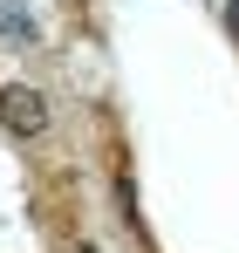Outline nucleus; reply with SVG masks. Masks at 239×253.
<instances>
[{
    "mask_svg": "<svg viewBox=\"0 0 239 253\" xmlns=\"http://www.w3.org/2000/svg\"><path fill=\"white\" fill-rule=\"evenodd\" d=\"M69 253H96V247H69Z\"/></svg>",
    "mask_w": 239,
    "mask_h": 253,
    "instance_id": "20e7f679",
    "label": "nucleus"
},
{
    "mask_svg": "<svg viewBox=\"0 0 239 253\" xmlns=\"http://www.w3.org/2000/svg\"><path fill=\"white\" fill-rule=\"evenodd\" d=\"M226 35L239 42V0H226Z\"/></svg>",
    "mask_w": 239,
    "mask_h": 253,
    "instance_id": "7ed1b4c3",
    "label": "nucleus"
},
{
    "mask_svg": "<svg viewBox=\"0 0 239 253\" xmlns=\"http://www.w3.org/2000/svg\"><path fill=\"white\" fill-rule=\"evenodd\" d=\"M0 124L14 130V137H41L48 130V96L28 89V83H7L0 89Z\"/></svg>",
    "mask_w": 239,
    "mask_h": 253,
    "instance_id": "f257e3e1",
    "label": "nucleus"
},
{
    "mask_svg": "<svg viewBox=\"0 0 239 253\" xmlns=\"http://www.w3.org/2000/svg\"><path fill=\"white\" fill-rule=\"evenodd\" d=\"M0 28H7V35H28V21H21V7H7V0H0Z\"/></svg>",
    "mask_w": 239,
    "mask_h": 253,
    "instance_id": "f03ea898",
    "label": "nucleus"
}]
</instances>
